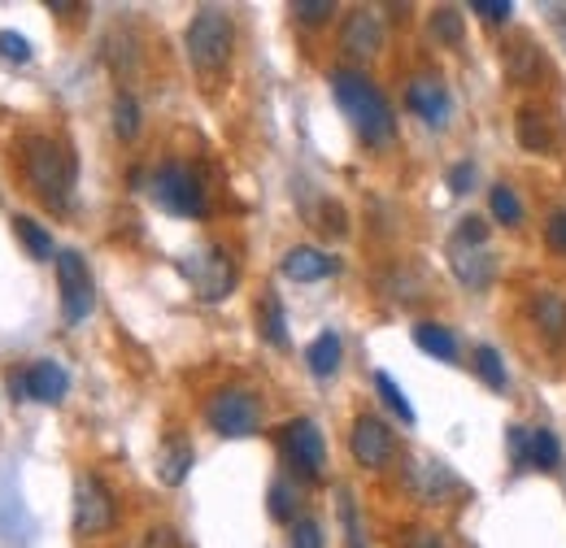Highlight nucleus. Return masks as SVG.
<instances>
[{
    "label": "nucleus",
    "instance_id": "1",
    "mask_svg": "<svg viewBox=\"0 0 566 548\" xmlns=\"http://www.w3.org/2000/svg\"><path fill=\"white\" fill-rule=\"evenodd\" d=\"M332 96L370 148H388L397 139V118H392L388 96L361 70H332Z\"/></svg>",
    "mask_w": 566,
    "mask_h": 548
},
{
    "label": "nucleus",
    "instance_id": "2",
    "mask_svg": "<svg viewBox=\"0 0 566 548\" xmlns=\"http://www.w3.org/2000/svg\"><path fill=\"white\" fill-rule=\"evenodd\" d=\"M22 170L31 192L44 201L49 209H71L74 201V152L62 139L35 136L22 144Z\"/></svg>",
    "mask_w": 566,
    "mask_h": 548
},
{
    "label": "nucleus",
    "instance_id": "3",
    "mask_svg": "<svg viewBox=\"0 0 566 548\" xmlns=\"http://www.w3.org/2000/svg\"><path fill=\"white\" fill-rule=\"evenodd\" d=\"M184 44H188V62H192V70L213 83V78H222L227 66H231L235 27H231V18H227L218 4H206V9H197V18L188 22Z\"/></svg>",
    "mask_w": 566,
    "mask_h": 548
},
{
    "label": "nucleus",
    "instance_id": "4",
    "mask_svg": "<svg viewBox=\"0 0 566 548\" xmlns=\"http://www.w3.org/2000/svg\"><path fill=\"white\" fill-rule=\"evenodd\" d=\"M148 197L166 209V213H175V218H201L206 213V188H201L197 170H188L179 161H161L153 170Z\"/></svg>",
    "mask_w": 566,
    "mask_h": 548
},
{
    "label": "nucleus",
    "instance_id": "5",
    "mask_svg": "<svg viewBox=\"0 0 566 548\" xmlns=\"http://www.w3.org/2000/svg\"><path fill=\"white\" fill-rule=\"evenodd\" d=\"M206 418H210V426L218 431V435L240 440V435H253V431H258L262 405H258V397L244 392V388H222V392H213L210 397Z\"/></svg>",
    "mask_w": 566,
    "mask_h": 548
},
{
    "label": "nucleus",
    "instance_id": "6",
    "mask_svg": "<svg viewBox=\"0 0 566 548\" xmlns=\"http://www.w3.org/2000/svg\"><path fill=\"white\" fill-rule=\"evenodd\" d=\"M283 462L301 475L305 483H314L327 466V444H323V431L310 422V418H292L283 426Z\"/></svg>",
    "mask_w": 566,
    "mask_h": 548
},
{
    "label": "nucleus",
    "instance_id": "7",
    "mask_svg": "<svg viewBox=\"0 0 566 548\" xmlns=\"http://www.w3.org/2000/svg\"><path fill=\"white\" fill-rule=\"evenodd\" d=\"M57 287H62V318L71 327H78L92 314V305H96V287H92V274H87L83 253H74V249L57 253Z\"/></svg>",
    "mask_w": 566,
    "mask_h": 548
},
{
    "label": "nucleus",
    "instance_id": "8",
    "mask_svg": "<svg viewBox=\"0 0 566 548\" xmlns=\"http://www.w3.org/2000/svg\"><path fill=\"white\" fill-rule=\"evenodd\" d=\"M114 518H118V509H114L109 487L96 475H78L74 479V536H105L114 527Z\"/></svg>",
    "mask_w": 566,
    "mask_h": 548
},
{
    "label": "nucleus",
    "instance_id": "9",
    "mask_svg": "<svg viewBox=\"0 0 566 548\" xmlns=\"http://www.w3.org/2000/svg\"><path fill=\"white\" fill-rule=\"evenodd\" d=\"M179 271L197 287L201 301H222V296H231V287H235V262H231L222 249H201V253L184 257Z\"/></svg>",
    "mask_w": 566,
    "mask_h": 548
},
{
    "label": "nucleus",
    "instance_id": "10",
    "mask_svg": "<svg viewBox=\"0 0 566 548\" xmlns=\"http://www.w3.org/2000/svg\"><path fill=\"white\" fill-rule=\"evenodd\" d=\"M349 453H354L357 466H366V471H384V466L392 462V453H397V440H392V431H388L379 418L361 413V418L354 422V431H349Z\"/></svg>",
    "mask_w": 566,
    "mask_h": 548
},
{
    "label": "nucleus",
    "instance_id": "11",
    "mask_svg": "<svg viewBox=\"0 0 566 548\" xmlns=\"http://www.w3.org/2000/svg\"><path fill=\"white\" fill-rule=\"evenodd\" d=\"M340 49L354 57V62H370L379 49H384V27L370 9H354L345 22H340Z\"/></svg>",
    "mask_w": 566,
    "mask_h": 548
},
{
    "label": "nucleus",
    "instance_id": "12",
    "mask_svg": "<svg viewBox=\"0 0 566 548\" xmlns=\"http://www.w3.org/2000/svg\"><path fill=\"white\" fill-rule=\"evenodd\" d=\"M406 105L423 118L427 127H444V118H449V92H444V83L431 78V74L410 78V87H406Z\"/></svg>",
    "mask_w": 566,
    "mask_h": 548
},
{
    "label": "nucleus",
    "instance_id": "13",
    "mask_svg": "<svg viewBox=\"0 0 566 548\" xmlns=\"http://www.w3.org/2000/svg\"><path fill=\"white\" fill-rule=\"evenodd\" d=\"M280 271H283V278H292V283H318V278H332V274L340 271V262L327 257L323 249L301 244V249H287V253H283Z\"/></svg>",
    "mask_w": 566,
    "mask_h": 548
},
{
    "label": "nucleus",
    "instance_id": "14",
    "mask_svg": "<svg viewBox=\"0 0 566 548\" xmlns=\"http://www.w3.org/2000/svg\"><path fill=\"white\" fill-rule=\"evenodd\" d=\"M449 266H453V274L467 287H475V292H484L496 274V262L484 249H471V244H458V240H449Z\"/></svg>",
    "mask_w": 566,
    "mask_h": 548
},
{
    "label": "nucleus",
    "instance_id": "15",
    "mask_svg": "<svg viewBox=\"0 0 566 548\" xmlns=\"http://www.w3.org/2000/svg\"><path fill=\"white\" fill-rule=\"evenodd\" d=\"M27 392H31V401H44V405H57L66 392H71V375H66V366L62 361H35V366H27Z\"/></svg>",
    "mask_w": 566,
    "mask_h": 548
},
{
    "label": "nucleus",
    "instance_id": "16",
    "mask_svg": "<svg viewBox=\"0 0 566 548\" xmlns=\"http://www.w3.org/2000/svg\"><path fill=\"white\" fill-rule=\"evenodd\" d=\"M514 136H518V144H523L527 152H541V157L558 148V127H554V118H549L545 109H518Z\"/></svg>",
    "mask_w": 566,
    "mask_h": 548
},
{
    "label": "nucleus",
    "instance_id": "17",
    "mask_svg": "<svg viewBox=\"0 0 566 548\" xmlns=\"http://www.w3.org/2000/svg\"><path fill=\"white\" fill-rule=\"evenodd\" d=\"M192 462H197L192 444H188L184 435H166L161 449H157V479L166 483V487H179V483L188 479Z\"/></svg>",
    "mask_w": 566,
    "mask_h": 548
},
{
    "label": "nucleus",
    "instance_id": "18",
    "mask_svg": "<svg viewBox=\"0 0 566 548\" xmlns=\"http://www.w3.org/2000/svg\"><path fill=\"white\" fill-rule=\"evenodd\" d=\"M410 487H415L419 500L440 505V500L453 492V475H449L444 462H415V466H410Z\"/></svg>",
    "mask_w": 566,
    "mask_h": 548
},
{
    "label": "nucleus",
    "instance_id": "19",
    "mask_svg": "<svg viewBox=\"0 0 566 548\" xmlns=\"http://www.w3.org/2000/svg\"><path fill=\"white\" fill-rule=\"evenodd\" d=\"M505 74L514 78V83H541V74H545V57H541V49L536 44H505Z\"/></svg>",
    "mask_w": 566,
    "mask_h": 548
},
{
    "label": "nucleus",
    "instance_id": "20",
    "mask_svg": "<svg viewBox=\"0 0 566 548\" xmlns=\"http://www.w3.org/2000/svg\"><path fill=\"white\" fill-rule=\"evenodd\" d=\"M532 323L549 336V340L558 344L566 336V305L558 292H536L532 296Z\"/></svg>",
    "mask_w": 566,
    "mask_h": 548
},
{
    "label": "nucleus",
    "instance_id": "21",
    "mask_svg": "<svg viewBox=\"0 0 566 548\" xmlns=\"http://www.w3.org/2000/svg\"><path fill=\"white\" fill-rule=\"evenodd\" d=\"M340 357H345V348H340V336H336V331H323L318 340L305 348V361H310V375H314V379H332V375L340 370Z\"/></svg>",
    "mask_w": 566,
    "mask_h": 548
},
{
    "label": "nucleus",
    "instance_id": "22",
    "mask_svg": "<svg viewBox=\"0 0 566 548\" xmlns=\"http://www.w3.org/2000/svg\"><path fill=\"white\" fill-rule=\"evenodd\" d=\"M258 331H262V340L266 344L287 348V318H283V301L275 296V292H266L262 305H258Z\"/></svg>",
    "mask_w": 566,
    "mask_h": 548
},
{
    "label": "nucleus",
    "instance_id": "23",
    "mask_svg": "<svg viewBox=\"0 0 566 548\" xmlns=\"http://www.w3.org/2000/svg\"><path fill=\"white\" fill-rule=\"evenodd\" d=\"M13 231H18V240L27 244V253L35 257V262H57V249H53V235L35 222V218H27V213H18L13 218Z\"/></svg>",
    "mask_w": 566,
    "mask_h": 548
},
{
    "label": "nucleus",
    "instance_id": "24",
    "mask_svg": "<svg viewBox=\"0 0 566 548\" xmlns=\"http://www.w3.org/2000/svg\"><path fill=\"white\" fill-rule=\"evenodd\" d=\"M415 344L423 348L427 357H436V361H458V340H453V331L440 327V323H419V327H415Z\"/></svg>",
    "mask_w": 566,
    "mask_h": 548
},
{
    "label": "nucleus",
    "instance_id": "25",
    "mask_svg": "<svg viewBox=\"0 0 566 548\" xmlns=\"http://www.w3.org/2000/svg\"><path fill=\"white\" fill-rule=\"evenodd\" d=\"M563 462V444H558V435L554 431H532V444H527V466H536V471H554Z\"/></svg>",
    "mask_w": 566,
    "mask_h": 548
},
{
    "label": "nucleus",
    "instance_id": "26",
    "mask_svg": "<svg viewBox=\"0 0 566 548\" xmlns=\"http://www.w3.org/2000/svg\"><path fill=\"white\" fill-rule=\"evenodd\" d=\"M109 114H114V136H118V139H136V136H140V105H136V96L118 92Z\"/></svg>",
    "mask_w": 566,
    "mask_h": 548
},
{
    "label": "nucleus",
    "instance_id": "27",
    "mask_svg": "<svg viewBox=\"0 0 566 548\" xmlns=\"http://www.w3.org/2000/svg\"><path fill=\"white\" fill-rule=\"evenodd\" d=\"M475 375L493 388V392H505V383H510V375H505V366H501V352H496L493 344H480L475 348Z\"/></svg>",
    "mask_w": 566,
    "mask_h": 548
},
{
    "label": "nucleus",
    "instance_id": "28",
    "mask_svg": "<svg viewBox=\"0 0 566 548\" xmlns=\"http://www.w3.org/2000/svg\"><path fill=\"white\" fill-rule=\"evenodd\" d=\"M375 388H379V397H384V405H388V410L397 413L406 426H415V405L406 401V392L397 388V379H392V375H384V370H379V375H375Z\"/></svg>",
    "mask_w": 566,
    "mask_h": 548
},
{
    "label": "nucleus",
    "instance_id": "29",
    "mask_svg": "<svg viewBox=\"0 0 566 548\" xmlns=\"http://www.w3.org/2000/svg\"><path fill=\"white\" fill-rule=\"evenodd\" d=\"M431 35H436L440 44H462V9H453V4L436 9V13H431Z\"/></svg>",
    "mask_w": 566,
    "mask_h": 548
},
{
    "label": "nucleus",
    "instance_id": "30",
    "mask_svg": "<svg viewBox=\"0 0 566 548\" xmlns=\"http://www.w3.org/2000/svg\"><path fill=\"white\" fill-rule=\"evenodd\" d=\"M489 205H493L496 222H505V226H518V222H523V205H518L514 188H505V183H496L493 197H489Z\"/></svg>",
    "mask_w": 566,
    "mask_h": 548
},
{
    "label": "nucleus",
    "instance_id": "31",
    "mask_svg": "<svg viewBox=\"0 0 566 548\" xmlns=\"http://www.w3.org/2000/svg\"><path fill=\"white\" fill-rule=\"evenodd\" d=\"M271 518L296 523V487H292V483H283V479L271 483Z\"/></svg>",
    "mask_w": 566,
    "mask_h": 548
},
{
    "label": "nucleus",
    "instance_id": "32",
    "mask_svg": "<svg viewBox=\"0 0 566 548\" xmlns=\"http://www.w3.org/2000/svg\"><path fill=\"white\" fill-rule=\"evenodd\" d=\"M453 240H458V244H471V249H484V240H489V222L471 213V218H462V222H458Z\"/></svg>",
    "mask_w": 566,
    "mask_h": 548
},
{
    "label": "nucleus",
    "instance_id": "33",
    "mask_svg": "<svg viewBox=\"0 0 566 548\" xmlns=\"http://www.w3.org/2000/svg\"><path fill=\"white\" fill-rule=\"evenodd\" d=\"M0 57L4 62H31V40L27 35H18V31H0Z\"/></svg>",
    "mask_w": 566,
    "mask_h": 548
},
{
    "label": "nucleus",
    "instance_id": "34",
    "mask_svg": "<svg viewBox=\"0 0 566 548\" xmlns=\"http://www.w3.org/2000/svg\"><path fill=\"white\" fill-rule=\"evenodd\" d=\"M292 13H296L301 22H310V27H318V22H327V18L336 13V4H332V0H296Z\"/></svg>",
    "mask_w": 566,
    "mask_h": 548
},
{
    "label": "nucleus",
    "instance_id": "35",
    "mask_svg": "<svg viewBox=\"0 0 566 548\" xmlns=\"http://www.w3.org/2000/svg\"><path fill=\"white\" fill-rule=\"evenodd\" d=\"M292 548H323V527L314 518H296L292 523Z\"/></svg>",
    "mask_w": 566,
    "mask_h": 548
},
{
    "label": "nucleus",
    "instance_id": "36",
    "mask_svg": "<svg viewBox=\"0 0 566 548\" xmlns=\"http://www.w3.org/2000/svg\"><path fill=\"white\" fill-rule=\"evenodd\" d=\"M471 13H480L484 22H505V18L514 13V4H510V0H475Z\"/></svg>",
    "mask_w": 566,
    "mask_h": 548
},
{
    "label": "nucleus",
    "instance_id": "37",
    "mask_svg": "<svg viewBox=\"0 0 566 548\" xmlns=\"http://www.w3.org/2000/svg\"><path fill=\"white\" fill-rule=\"evenodd\" d=\"M471 183H475V166H471V161H458V166L449 170V188H453L458 197H467Z\"/></svg>",
    "mask_w": 566,
    "mask_h": 548
},
{
    "label": "nucleus",
    "instance_id": "38",
    "mask_svg": "<svg viewBox=\"0 0 566 548\" xmlns=\"http://www.w3.org/2000/svg\"><path fill=\"white\" fill-rule=\"evenodd\" d=\"M505 440H510L514 462H518V466H527V444H532V431H527V426H510V435H505Z\"/></svg>",
    "mask_w": 566,
    "mask_h": 548
},
{
    "label": "nucleus",
    "instance_id": "39",
    "mask_svg": "<svg viewBox=\"0 0 566 548\" xmlns=\"http://www.w3.org/2000/svg\"><path fill=\"white\" fill-rule=\"evenodd\" d=\"M340 514H345V531H349V548H361V527H357V514H354V500H349V492H340Z\"/></svg>",
    "mask_w": 566,
    "mask_h": 548
},
{
    "label": "nucleus",
    "instance_id": "40",
    "mask_svg": "<svg viewBox=\"0 0 566 548\" xmlns=\"http://www.w3.org/2000/svg\"><path fill=\"white\" fill-rule=\"evenodd\" d=\"M545 235H549V244H554V249H563L566 253V213H554V218H549Z\"/></svg>",
    "mask_w": 566,
    "mask_h": 548
},
{
    "label": "nucleus",
    "instance_id": "41",
    "mask_svg": "<svg viewBox=\"0 0 566 548\" xmlns=\"http://www.w3.org/2000/svg\"><path fill=\"white\" fill-rule=\"evenodd\" d=\"M9 397H13V401H31V392H27V370H13V375H9Z\"/></svg>",
    "mask_w": 566,
    "mask_h": 548
},
{
    "label": "nucleus",
    "instance_id": "42",
    "mask_svg": "<svg viewBox=\"0 0 566 548\" xmlns=\"http://www.w3.org/2000/svg\"><path fill=\"white\" fill-rule=\"evenodd\" d=\"M144 548H175V531H166V527L148 531V540H144Z\"/></svg>",
    "mask_w": 566,
    "mask_h": 548
},
{
    "label": "nucleus",
    "instance_id": "43",
    "mask_svg": "<svg viewBox=\"0 0 566 548\" xmlns=\"http://www.w3.org/2000/svg\"><path fill=\"white\" fill-rule=\"evenodd\" d=\"M406 548H444V545H440V536H436V531H415Z\"/></svg>",
    "mask_w": 566,
    "mask_h": 548
},
{
    "label": "nucleus",
    "instance_id": "44",
    "mask_svg": "<svg viewBox=\"0 0 566 548\" xmlns=\"http://www.w3.org/2000/svg\"><path fill=\"white\" fill-rule=\"evenodd\" d=\"M49 9H53V13H74L78 4H71V0H49Z\"/></svg>",
    "mask_w": 566,
    "mask_h": 548
},
{
    "label": "nucleus",
    "instance_id": "45",
    "mask_svg": "<svg viewBox=\"0 0 566 548\" xmlns=\"http://www.w3.org/2000/svg\"><path fill=\"white\" fill-rule=\"evenodd\" d=\"M554 27H558V35H563V40H566V9H563V4L554 9Z\"/></svg>",
    "mask_w": 566,
    "mask_h": 548
}]
</instances>
